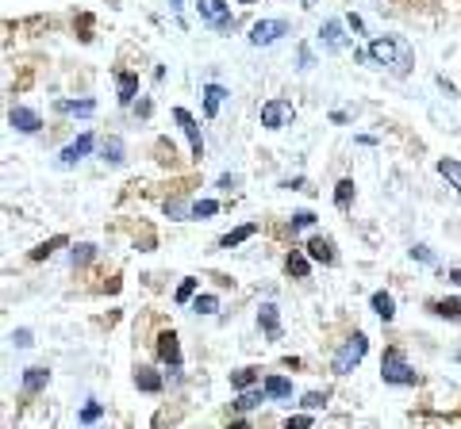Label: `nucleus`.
<instances>
[{
  "instance_id": "19",
  "label": "nucleus",
  "mask_w": 461,
  "mask_h": 429,
  "mask_svg": "<svg viewBox=\"0 0 461 429\" xmlns=\"http://www.w3.org/2000/svg\"><path fill=\"white\" fill-rule=\"evenodd\" d=\"M265 395H269V391L265 387H258V391H242V395H239V402H234V410H254L258 406V402H265Z\"/></svg>"
},
{
  "instance_id": "13",
  "label": "nucleus",
  "mask_w": 461,
  "mask_h": 429,
  "mask_svg": "<svg viewBox=\"0 0 461 429\" xmlns=\"http://www.w3.org/2000/svg\"><path fill=\"white\" fill-rule=\"evenodd\" d=\"M47 380H50L47 368H28V372H23V391H28V395H35V391L47 387Z\"/></svg>"
},
{
  "instance_id": "33",
  "label": "nucleus",
  "mask_w": 461,
  "mask_h": 429,
  "mask_svg": "<svg viewBox=\"0 0 461 429\" xmlns=\"http://www.w3.org/2000/svg\"><path fill=\"white\" fill-rule=\"evenodd\" d=\"M89 257H92V245H77L73 249V265H85Z\"/></svg>"
},
{
  "instance_id": "12",
  "label": "nucleus",
  "mask_w": 461,
  "mask_h": 429,
  "mask_svg": "<svg viewBox=\"0 0 461 429\" xmlns=\"http://www.w3.org/2000/svg\"><path fill=\"white\" fill-rule=\"evenodd\" d=\"M200 15L208 23H227V4L223 0H200Z\"/></svg>"
},
{
  "instance_id": "11",
  "label": "nucleus",
  "mask_w": 461,
  "mask_h": 429,
  "mask_svg": "<svg viewBox=\"0 0 461 429\" xmlns=\"http://www.w3.org/2000/svg\"><path fill=\"white\" fill-rule=\"evenodd\" d=\"M89 150H92V135H81L73 146H66V150H62V165H73V161H81V157L89 154Z\"/></svg>"
},
{
  "instance_id": "9",
  "label": "nucleus",
  "mask_w": 461,
  "mask_h": 429,
  "mask_svg": "<svg viewBox=\"0 0 461 429\" xmlns=\"http://www.w3.org/2000/svg\"><path fill=\"white\" fill-rule=\"evenodd\" d=\"M8 123H12L16 130H23V135H35V130H39V116H35V111H28V108H12Z\"/></svg>"
},
{
  "instance_id": "15",
  "label": "nucleus",
  "mask_w": 461,
  "mask_h": 429,
  "mask_svg": "<svg viewBox=\"0 0 461 429\" xmlns=\"http://www.w3.org/2000/svg\"><path fill=\"white\" fill-rule=\"evenodd\" d=\"M285 268H289V276H297V280H308V273H311L308 257H304V253H297V249L285 257Z\"/></svg>"
},
{
  "instance_id": "32",
  "label": "nucleus",
  "mask_w": 461,
  "mask_h": 429,
  "mask_svg": "<svg viewBox=\"0 0 461 429\" xmlns=\"http://www.w3.org/2000/svg\"><path fill=\"white\" fill-rule=\"evenodd\" d=\"M323 402H327V395H319V391H311V395H304V406H308V410H319V406H323Z\"/></svg>"
},
{
  "instance_id": "26",
  "label": "nucleus",
  "mask_w": 461,
  "mask_h": 429,
  "mask_svg": "<svg viewBox=\"0 0 461 429\" xmlns=\"http://www.w3.org/2000/svg\"><path fill=\"white\" fill-rule=\"evenodd\" d=\"M254 234H258V226H239L234 234H227V238H223V249H231V245H239V242L254 238Z\"/></svg>"
},
{
  "instance_id": "24",
  "label": "nucleus",
  "mask_w": 461,
  "mask_h": 429,
  "mask_svg": "<svg viewBox=\"0 0 461 429\" xmlns=\"http://www.w3.org/2000/svg\"><path fill=\"white\" fill-rule=\"evenodd\" d=\"M438 173L454 184V188H461V161H450V157H446V161H438Z\"/></svg>"
},
{
  "instance_id": "5",
  "label": "nucleus",
  "mask_w": 461,
  "mask_h": 429,
  "mask_svg": "<svg viewBox=\"0 0 461 429\" xmlns=\"http://www.w3.org/2000/svg\"><path fill=\"white\" fill-rule=\"evenodd\" d=\"M285 31H289V27H285L281 20H262V23L250 27V42H254V46H269V42H277Z\"/></svg>"
},
{
  "instance_id": "1",
  "label": "nucleus",
  "mask_w": 461,
  "mask_h": 429,
  "mask_svg": "<svg viewBox=\"0 0 461 429\" xmlns=\"http://www.w3.org/2000/svg\"><path fill=\"white\" fill-rule=\"evenodd\" d=\"M381 375H385V383H396V387H412L419 375H415V368L407 364L404 349H385V361H381Z\"/></svg>"
},
{
  "instance_id": "25",
  "label": "nucleus",
  "mask_w": 461,
  "mask_h": 429,
  "mask_svg": "<svg viewBox=\"0 0 461 429\" xmlns=\"http://www.w3.org/2000/svg\"><path fill=\"white\" fill-rule=\"evenodd\" d=\"M62 111H66V116H92V111H97V104H92V100H81V104H77V100H66Z\"/></svg>"
},
{
  "instance_id": "36",
  "label": "nucleus",
  "mask_w": 461,
  "mask_h": 429,
  "mask_svg": "<svg viewBox=\"0 0 461 429\" xmlns=\"http://www.w3.org/2000/svg\"><path fill=\"white\" fill-rule=\"evenodd\" d=\"M311 223H316V215H311V211H300L297 218H292V226H311Z\"/></svg>"
},
{
  "instance_id": "16",
  "label": "nucleus",
  "mask_w": 461,
  "mask_h": 429,
  "mask_svg": "<svg viewBox=\"0 0 461 429\" xmlns=\"http://www.w3.org/2000/svg\"><path fill=\"white\" fill-rule=\"evenodd\" d=\"M258 318H262V326H265V334L269 337H281V322H277V306L273 303H262V314H258Z\"/></svg>"
},
{
  "instance_id": "10",
  "label": "nucleus",
  "mask_w": 461,
  "mask_h": 429,
  "mask_svg": "<svg viewBox=\"0 0 461 429\" xmlns=\"http://www.w3.org/2000/svg\"><path fill=\"white\" fill-rule=\"evenodd\" d=\"M135 387H138V391H150V395H154V391H162V375L154 372V368L138 364V368H135Z\"/></svg>"
},
{
  "instance_id": "8",
  "label": "nucleus",
  "mask_w": 461,
  "mask_h": 429,
  "mask_svg": "<svg viewBox=\"0 0 461 429\" xmlns=\"http://www.w3.org/2000/svg\"><path fill=\"white\" fill-rule=\"evenodd\" d=\"M173 116H177V123H181V127H185V135H188V142H193V154L200 157V154H204V138H200V127H196V119H193V116H188V111H185V108H177V111H173Z\"/></svg>"
},
{
  "instance_id": "3",
  "label": "nucleus",
  "mask_w": 461,
  "mask_h": 429,
  "mask_svg": "<svg viewBox=\"0 0 461 429\" xmlns=\"http://www.w3.org/2000/svg\"><path fill=\"white\" fill-rule=\"evenodd\" d=\"M365 349H369V341H365L361 334H354V337H350V341H346V345H342V349H338V353H335V372H338V375L354 372V368L361 364Z\"/></svg>"
},
{
  "instance_id": "27",
  "label": "nucleus",
  "mask_w": 461,
  "mask_h": 429,
  "mask_svg": "<svg viewBox=\"0 0 461 429\" xmlns=\"http://www.w3.org/2000/svg\"><path fill=\"white\" fill-rule=\"evenodd\" d=\"M323 39H327V46H330V50H342V27H338L335 20H330L327 27H323Z\"/></svg>"
},
{
  "instance_id": "29",
  "label": "nucleus",
  "mask_w": 461,
  "mask_h": 429,
  "mask_svg": "<svg viewBox=\"0 0 461 429\" xmlns=\"http://www.w3.org/2000/svg\"><path fill=\"white\" fill-rule=\"evenodd\" d=\"M220 211V204H215V199H200V204H193V215L200 218V215H215Z\"/></svg>"
},
{
  "instance_id": "6",
  "label": "nucleus",
  "mask_w": 461,
  "mask_h": 429,
  "mask_svg": "<svg viewBox=\"0 0 461 429\" xmlns=\"http://www.w3.org/2000/svg\"><path fill=\"white\" fill-rule=\"evenodd\" d=\"M158 356L169 368H177L181 364V345H177V334L173 330H165V334H158Z\"/></svg>"
},
{
  "instance_id": "18",
  "label": "nucleus",
  "mask_w": 461,
  "mask_h": 429,
  "mask_svg": "<svg viewBox=\"0 0 461 429\" xmlns=\"http://www.w3.org/2000/svg\"><path fill=\"white\" fill-rule=\"evenodd\" d=\"M373 311H377L385 322H393V314H396V303H393V295H388V292H377V295H373Z\"/></svg>"
},
{
  "instance_id": "17",
  "label": "nucleus",
  "mask_w": 461,
  "mask_h": 429,
  "mask_svg": "<svg viewBox=\"0 0 461 429\" xmlns=\"http://www.w3.org/2000/svg\"><path fill=\"white\" fill-rule=\"evenodd\" d=\"M265 391H269V399H289V395H292V383L285 380V375H269V380H265Z\"/></svg>"
},
{
  "instance_id": "20",
  "label": "nucleus",
  "mask_w": 461,
  "mask_h": 429,
  "mask_svg": "<svg viewBox=\"0 0 461 429\" xmlns=\"http://www.w3.org/2000/svg\"><path fill=\"white\" fill-rule=\"evenodd\" d=\"M223 96H227V92H223L220 85H208V89H204V111H208V116H215V111H220Z\"/></svg>"
},
{
  "instance_id": "22",
  "label": "nucleus",
  "mask_w": 461,
  "mask_h": 429,
  "mask_svg": "<svg viewBox=\"0 0 461 429\" xmlns=\"http://www.w3.org/2000/svg\"><path fill=\"white\" fill-rule=\"evenodd\" d=\"M434 314H442V318H461V299H442V303H431Z\"/></svg>"
},
{
  "instance_id": "37",
  "label": "nucleus",
  "mask_w": 461,
  "mask_h": 429,
  "mask_svg": "<svg viewBox=\"0 0 461 429\" xmlns=\"http://www.w3.org/2000/svg\"><path fill=\"white\" fill-rule=\"evenodd\" d=\"M450 280H454V284H461V273H450Z\"/></svg>"
},
{
  "instance_id": "2",
  "label": "nucleus",
  "mask_w": 461,
  "mask_h": 429,
  "mask_svg": "<svg viewBox=\"0 0 461 429\" xmlns=\"http://www.w3.org/2000/svg\"><path fill=\"white\" fill-rule=\"evenodd\" d=\"M369 58L381 61V66H388V69H396V73H407V69H412V54H407V46H404V42H393V39H377L369 46Z\"/></svg>"
},
{
  "instance_id": "28",
  "label": "nucleus",
  "mask_w": 461,
  "mask_h": 429,
  "mask_svg": "<svg viewBox=\"0 0 461 429\" xmlns=\"http://www.w3.org/2000/svg\"><path fill=\"white\" fill-rule=\"evenodd\" d=\"M100 150H104V157H108V161H124V142H119V138H108Z\"/></svg>"
},
{
  "instance_id": "34",
  "label": "nucleus",
  "mask_w": 461,
  "mask_h": 429,
  "mask_svg": "<svg viewBox=\"0 0 461 429\" xmlns=\"http://www.w3.org/2000/svg\"><path fill=\"white\" fill-rule=\"evenodd\" d=\"M100 418V402H89V406L81 410V422H97Z\"/></svg>"
},
{
  "instance_id": "4",
  "label": "nucleus",
  "mask_w": 461,
  "mask_h": 429,
  "mask_svg": "<svg viewBox=\"0 0 461 429\" xmlns=\"http://www.w3.org/2000/svg\"><path fill=\"white\" fill-rule=\"evenodd\" d=\"M292 104H285V100H269V104H262V123L269 130H277V127H285V123H292Z\"/></svg>"
},
{
  "instance_id": "14",
  "label": "nucleus",
  "mask_w": 461,
  "mask_h": 429,
  "mask_svg": "<svg viewBox=\"0 0 461 429\" xmlns=\"http://www.w3.org/2000/svg\"><path fill=\"white\" fill-rule=\"evenodd\" d=\"M116 85H119V100L131 104V100H135V92H138V77H135V73H124V69H119V73H116Z\"/></svg>"
},
{
  "instance_id": "30",
  "label": "nucleus",
  "mask_w": 461,
  "mask_h": 429,
  "mask_svg": "<svg viewBox=\"0 0 461 429\" xmlns=\"http://www.w3.org/2000/svg\"><path fill=\"white\" fill-rule=\"evenodd\" d=\"M215 306H220V299H215V295H200V299H196V311H200V314H212Z\"/></svg>"
},
{
  "instance_id": "35",
  "label": "nucleus",
  "mask_w": 461,
  "mask_h": 429,
  "mask_svg": "<svg viewBox=\"0 0 461 429\" xmlns=\"http://www.w3.org/2000/svg\"><path fill=\"white\" fill-rule=\"evenodd\" d=\"M12 341H16V345H20V349H28V345H31V334H28V330H16V334H12Z\"/></svg>"
},
{
  "instance_id": "21",
  "label": "nucleus",
  "mask_w": 461,
  "mask_h": 429,
  "mask_svg": "<svg viewBox=\"0 0 461 429\" xmlns=\"http://www.w3.org/2000/svg\"><path fill=\"white\" fill-rule=\"evenodd\" d=\"M231 383H234V387H239V391L254 387V383H258V368H239V372L231 375Z\"/></svg>"
},
{
  "instance_id": "7",
  "label": "nucleus",
  "mask_w": 461,
  "mask_h": 429,
  "mask_svg": "<svg viewBox=\"0 0 461 429\" xmlns=\"http://www.w3.org/2000/svg\"><path fill=\"white\" fill-rule=\"evenodd\" d=\"M308 257L319 261V265H335V242L323 238V234H316V238L308 242Z\"/></svg>"
},
{
  "instance_id": "31",
  "label": "nucleus",
  "mask_w": 461,
  "mask_h": 429,
  "mask_svg": "<svg viewBox=\"0 0 461 429\" xmlns=\"http://www.w3.org/2000/svg\"><path fill=\"white\" fill-rule=\"evenodd\" d=\"M193 292H196V280H185V284L177 287V303H185V299H193Z\"/></svg>"
},
{
  "instance_id": "38",
  "label": "nucleus",
  "mask_w": 461,
  "mask_h": 429,
  "mask_svg": "<svg viewBox=\"0 0 461 429\" xmlns=\"http://www.w3.org/2000/svg\"><path fill=\"white\" fill-rule=\"evenodd\" d=\"M457 361H461V353H457Z\"/></svg>"
},
{
  "instance_id": "23",
  "label": "nucleus",
  "mask_w": 461,
  "mask_h": 429,
  "mask_svg": "<svg viewBox=\"0 0 461 429\" xmlns=\"http://www.w3.org/2000/svg\"><path fill=\"white\" fill-rule=\"evenodd\" d=\"M350 199H354V180H338V184H335V204L346 211V207H350Z\"/></svg>"
}]
</instances>
